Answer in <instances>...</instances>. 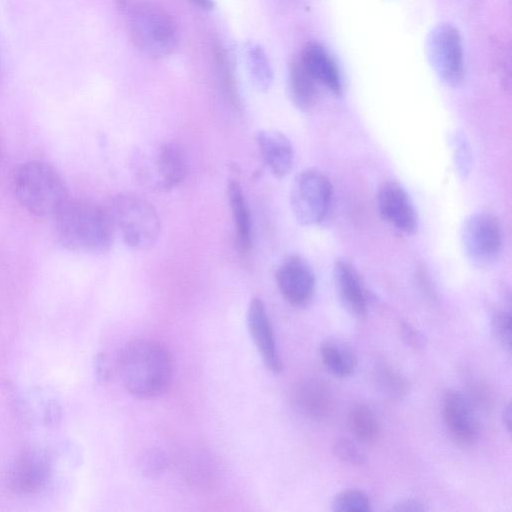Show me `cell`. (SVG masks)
<instances>
[{
  "mask_svg": "<svg viewBox=\"0 0 512 512\" xmlns=\"http://www.w3.org/2000/svg\"><path fill=\"white\" fill-rule=\"evenodd\" d=\"M118 367L125 389L135 397H159L171 385L170 355L156 341L137 339L126 343L120 351Z\"/></svg>",
  "mask_w": 512,
  "mask_h": 512,
  "instance_id": "1",
  "label": "cell"
},
{
  "mask_svg": "<svg viewBox=\"0 0 512 512\" xmlns=\"http://www.w3.org/2000/svg\"><path fill=\"white\" fill-rule=\"evenodd\" d=\"M53 217L57 238L68 249L100 253L113 243L115 233L105 206L67 198Z\"/></svg>",
  "mask_w": 512,
  "mask_h": 512,
  "instance_id": "2",
  "label": "cell"
},
{
  "mask_svg": "<svg viewBox=\"0 0 512 512\" xmlns=\"http://www.w3.org/2000/svg\"><path fill=\"white\" fill-rule=\"evenodd\" d=\"M115 234L136 250H147L158 240L161 221L156 208L132 193H120L105 206Z\"/></svg>",
  "mask_w": 512,
  "mask_h": 512,
  "instance_id": "3",
  "label": "cell"
},
{
  "mask_svg": "<svg viewBox=\"0 0 512 512\" xmlns=\"http://www.w3.org/2000/svg\"><path fill=\"white\" fill-rule=\"evenodd\" d=\"M14 190L21 205L41 217L53 216L68 198L61 175L42 161L26 162L17 169Z\"/></svg>",
  "mask_w": 512,
  "mask_h": 512,
  "instance_id": "4",
  "label": "cell"
},
{
  "mask_svg": "<svg viewBox=\"0 0 512 512\" xmlns=\"http://www.w3.org/2000/svg\"><path fill=\"white\" fill-rule=\"evenodd\" d=\"M134 177L147 189L169 191L178 186L187 175V158L176 143L165 142L136 148L130 156Z\"/></svg>",
  "mask_w": 512,
  "mask_h": 512,
  "instance_id": "5",
  "label": "cell"
},
{
  "mask_svg": "<svg viewBox=\"0 0 512 512\" xmlns=\"http://www.w3.org/2000/svg\"><path fill=\"white\" fill-rule=\"evenodd\" d=\"M129 29L134 44L149 57H166L177 49V25L164 8L155 3L135 4L129 12Z\"/></svg>",
  "mask_w": 512,
  "mask_h": 512,
  "instance_id": "6",
  "label": "cell"
},
{
  "mask_svg": "<svg viewBox=\"0 0 512 512\" xmlns=\"http://www.w3.org/2000/svg\"><path fill=\"white\" fill-rule=\"evenodd\" d=\"M429 65L445 85L456 88L465 78L462 37L449 22H441L430 29L425 40Z\"/></svg>",
  "mask_w": 512,
  "mask_h": 512,
  "instance_id": "7",
  "label": "cell"
},
{
  "mask_svg": "<svg viewBox=\"0 0 512 512\" xmlns=\"http://www.w3.org/2000/svg\"><path fill=\"white\" fill-rule=\"evenodd\" d=\"M289 198L296 221L302 226H317L330 212L333 188L323 173L306 169L294 178Z\"/></svg>",
  "mask_w": 512,
  "mask_h": 512,
  "instance_id": "8",
  "label": "cell"
},
{
  "mask_svg": "<svg viewBox=\"0 0 512 512\" xmlns=\"http://www.w3.org/2000/svg\"><path fill=\"white\" fill-rule=\"evenodd\" d=\"M460 240L468 261L477 268H488L497 261L502 250L501 224L490 213H473L462 223Z\"/></svg>",
  "mask_w": 512,
  "mask_h": 512,
  "instance_id": "9",
  "label": "cell"
},
{
  "mask_svg": "<svg viewBox=\"0 0 512 512\" xmlns=\"http://www.w3.org/2000/svg\"><path fill=\"white\" fill-rule=\"evenodd\" d=\"M275 279L281 295L292 306L305 308L312 302L316 278L311 265L303 257H286L277 267Z\"/></svg>",
  "mask_w": 512,
  "mask_h": 512,
  "instance_id": "10",
  "label": "cell"
},
{
  "mask_svg": "<svg viewBox=\"0 0 512 512\" xmlns=\"http://www.w3.org/2000/svg\"><path fill=\"white\" fill-rule=\"evenodd\" d=\"M381 217L398 232L413 235L418 228V214L405 188L396 181L384 182L377 193Z\"/></svg>",
  "mask_w": 512,
  "mask_h": 512,
  "instance_id": "11",
  "label": "cell"
},
{
  "mask_svg": "<svg viewBox=\"0 0 512 512\" xmlns=\"http://www.w3.org/2000/svg\"><path fill=\"white\" fill-rule=\"evenodd\" d=\"M442 415L447 431L457 443L473 445L479 440V421L465 395L447 391L442 400Z\"/></svg>",
  "mask_w": 512,
  "mask_h": 512,
  "instance_id": "12",
  "label": "cell"
},
{
  "mask_svg": "<svg viewBox=\"0 0 512 512\" xmlns=\"http://www.w3.org/2000/svg\"><path fill=\"white\" fill-rule=\"evenodd\" d=\"M247 327L266 367L273 373H279L282 370V360L273 327L265 304L258 297H254L249 303Z\"/></svg>",
  "mask_w": 512,
  "mask_h": 512,
  "instance_id": "13",
  "label": "cell"
},
{
  "mask_svg": "<svg viewBox=\"0 0 512 512\" xmlns=\"http://www.w3.org/2000/svg\"><path fill=\"white\" fill-rule=\"evenodd\" d=\"M333 400L329 386L317 378L303 379L293 393L296 410L303 417L315 422L328 419L333 412Z\"/></svg>",
  "mask_w": 512,
  "mask_h": 512,
  "instance_id": "14",
  "label": "cell"
},
{
  "mask_svg": "<svg viewBox=\"0 0 512 512\" xmlns=\"http://www.w3.org/2000/svg\"><path fill=\"white\" fill-rule=\"evenodd\" d=\"M334 285L345 310L356 318L367 313L366 291L355 267L346 259H337L333 265Z\"/></svg>",
  "mask_w": 512,
  "mask_h": 512,
  "instance_id": "15",
  "label": "cell"
},
{
  "mask_svg": "<svg viewBox=\"0 0 512 512\" xmlns=\"http://www.w3.org/2000/svg\"><path fill=\"white\" fill-rule=\"evenodd\" d=\"M256 142L262 159L277 178L286 177L293 169L294 148L289 138L276 130H261Z\"/></svg>",
  "mask_w": 512,
  "mask_h": 512,
  "instance_id": "16",
  "label": "cell"
},
{
  "mask_svg": "<svg viewBox=\"0 0 512 512\" xmlns=\"http://www.w3.org/2000/svg\"><path fill=\"white\" fill-rule=\"evenodd\" d=\"M315 81L335 96L343 93L340 70L329 51L317 42L308 43L299 57Z\"/></svg>",
  "mask_w": 512,
  "mask_h": 512,
  "instance_id": "17",
  "label": "cell"
},
{
  "mask_svg": "<svg viewBox=\"0 0 512 512\" xmlns=\"http://www.w3.org/2000/svg\"><path fill=\"white\" fill-rule=\"evenodd\" d=\"M318 83L300 58L294 59L288 69L287 90L293 105L300 111H309L316 103Z\"/></svg>",
  "mask_w": 512,
  "mask_h": 512,
  "instance_id": "18",
  "label": "cell"
},
{
  "mask_svg": "<svg viewBox=\"0 0 512 512\" xmlns=\"http://www.w3.org/2000/svg\"><path fill=\"white\" fill-rule=\"evenodd\" d=\"M320 356L327 371L338 378L351 376L357 368L354 350L340 339L329 338L323 341Z\"/></svg>",
  "mask_w": 512,
  "mask_h": 512,
  "instance_id": "19",
  "label": "cell"
},
{
  "mask_svg": "<svg viewBox=\"0 0 512 512\" xmlns=\"http://www.w3.org/2000/svg\"><path fill=\"white\" fill-rule=\"evenodd\" d=\"M227 194L234 221L237 246L247 252L252 243V224L247 202L241 185L236 180L228 183Z\"/></svg>",
  "mask_w": 512,
  "mask_h": 512,
  "instance_id": "20",
  "label": "cell"
},
{
  "mask_svg": "<svg viewBox=\"0 0 512 512\" xmlns=\"http://www.w3.org/2000/svg\"><path fill=\"white\" fill-rule=\"evenodd\" d=\"M246 69L253 86L266 92L273 84L274 74L265 50L258 44L249 43L244 51Z\"/></svg>",
  "mask_w": 512,
  "mask_h": 512,
  "instance_id": "21",
  "label": "cell"
},
{
  "mask_svg": "<svg viewBox=\"0 0 512 512\" xmlns=\"http://www.w3.org/2000/svg\"><path fill=\"white\" fill-rule=\"evenodd\" d=\"M348 424L354 437L362 443H371L378 438L379 420L372 408L366 404L358 403L350 408Z\"/></svg>",
  "mask_w": 512,
  "mask_h": 512,
  "instance_id": "22",
  "label": "cell"
},
{
  "mask_svg": "<svg viewBox=\"0 0 512 512\" xmlns=\"http://www.w3.org/2000/svg\"><path fill=\"white\" fill-rule=\"evenodd\" d=\"M374 379L378 389L390 398L402 399L409 391V384L406 378L387 364L376 366Z\"/></svg>",
  "mask_w": 512,
  "mask_h": 512,
  "instance_id": "23",
  "label": "cell"
},
{
  "mask_svg": "<svg viewBox=\"0 0 512 512\" xmlns=\"http://www.w3.org/2000/svg\"><path fill=\"white\" fill-rule=\"evenodd\" d=\"M452 160L457 175L465 180L473 168V149L468 137L462 131L456 130L449 137Z\"/></svg>",
  "mask_w": 512,
  "mask_h": 512,
  "instance_id": "24",
  "label": "cell"
},
{
  "mask_svg": "<svg viewBox=\"0 0 512 512\" xmlns=\"http://www.w3.org/2000/svg\"><path fill=\"white\" fill-rule=\"evenodd\" d=\"M334 512H369L371 502L362 490L349 489L337 494L331 504Z\"/></svg>",
  "mask_w": 512,
  "mask_h": 512,
  "instance_id": "25",
  "label": "cell"
},
{
  "mask_svg": "<svg viewBox=\"0 0 512 512\" xmlns=\"http://www.w3.org/2000/svg\"><path fill=\"white\" fill-rule=\"evenodd\" d=\"M491 332L496 341L510 352L512 348V316L509 309H497L490 319Z\"/></svg>",
  "mask_w": 512,
  "mask_h": 512,
  "instance_id": "26",
  "label": "cell"
},
{
  "mask_svg": "<svg viewBox=\"0 0 512 512\" xmlns=\"http://www.w3.org/2000/svg\"><path fill=\"white\" fill-rule=\"evenodd\" d=\"M333 452L341 462L348 465L360 466L366 462V455L358 443L347 437L335 440Z\"/></svg>",
  "mask_w": 512,
  "mask_h": 512,
  "instance_id": "27",
  "label": "cell"
},
{
  "mask_svg": "<svg viewBox=\"0 0 512 512\" xmlns=\"http://www.w3.org/2000/svg\"><path fill=\"white\" fill-rule=\"evenodd\" d=\"M167 457L157 449L146 451L140 460V469L147 477H158L167 467Z\"/></svg>",
  "mask_w": 512,
  "mask_h": 512,
  "instance_id": "28",
  "label": "cell"
},
{
  "mask_svg": "<svg viewBox=\"0 0 512 512\" xmlns=\"http://www.w3.org/2000/svg\"><path fill=\"white\" fill-rule=\"evenodd\" d=\"M401 334L404 342L414 349H420L426 344L425 336L407 322L401 324Z\"/></svg>",
  "mask_w": 512,
  "mask_h": 512,
  "instance_id": "29",
  "label": "cell"
},
{
  "mask_svg": "<svg viewBox=\"0 0 512 512\" xmlns=\"http://www.w3.org/2000/svg\"><path fill=\"white\" fill-rule=\"evenodd\" d=\"M391 510L395 512H424L428 508L424 502L418 499L407 498L395 503Z\"/></svg>",
  "mask_w": 512,
  "mask_h": 512,
  "instance_id": "30",
  "label": "cell"
},
{
  "mask_svg": "<svg viewBox=\"0 0 512 512\" xmlns=\"http://www.w3.org/2000/svg\"><path fill=\"white\" fill-rule=\"evenodd\" d=\"M503 424L506 427V430L510 433L511 431V423H512V405L508 403L503 409L502 413Z\"/></svg>",
  "mask_w": 512,
  "mask_h": 512,
  "instance_id": "31",
  "label": "cell"
},
{
  "mask_svg": "<svg viewBox=\"0 0 512 512\" xmlns=\"http://www.w3.org/2000/svg\"><path fill=\"white\" fill-rule=\"evenodd\" d=\"M191 1L203 10H211L214 7L213 0H191Z\"/></svg>",
  "mask_w": 512,
  "mask_h": 512,
  "instance_id": "32",
  "label": "cell"
},
{
  "mask_svg": "<svg viewBox=\"0 0 512 512\" xmlns=\"http://www.w3.org/2000/svg\"><path fill=\"white\" fill-rule=\"evenodd\" d=\"M119 9L123 10L127 7L128 0H115Z\"/></svg>",
  "mask_w": 512,
  "mask_h": 512,
  "instance_id": "33",
  "label": "cell"
}]
</instances>
